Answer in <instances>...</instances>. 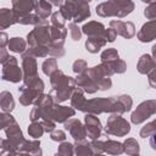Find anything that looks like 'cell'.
Wrapping results in <instances>:
<instances>
[{
  "instance_id": "obj_41",
  "label": "cell",
  "mask_w": 156,
  "mask_h": 156,
  "mask_svg": "<svg viewBox=\"0 0 156 156\" xmlns=\"http://www.w3.org/2000/svg\"><path fill=\"white\" fill-rule=\"evenodd\" d=\"M152 55H154V60L156 61V44L152 46Z\"/></svg>"
},
{
  "instance_id": "obj_9",
  "label": "cell",
  "mask_w": 156,
  "mask_h": 156,
  "mask_svg": "<svg viewBox=\"0 0 156 156\" xmlns=\"http://www.w3.org/2000/svg\"><path fill=\"white\" fill-rule=\"evenodd\" d=\"M65 128L69 132V134L77 140H84V138L87 136V132L84 129V127L82 126V123L78 119H69L68 122L65 123Z\"/></svg>"
},
{
  "instance_id": "obj_21",
  "label": "cell",
  "mask_w": 156,
  "mask_h": 156,
  "mask_svg": "<svg viewBox=\"0 0 156 156\" xmlns=\"http://www.w3.org/2000/svg\"><path fill=\"white\" fill-rule=\"evenodd\" d=\"M9 49L15 52H23L26 49V41L22 38H11L9 40Z\"/></svg>"
},
{
  "instance_id": "obj_28",
  "label": "cell",
  "mask_w": 156,
  "mask_h": 156,
  "mask_svg": "<svg viewBox=\"0 0 156 156\" xmlns=\"http://www.w3.org/2000/svg\"><path fill=\"white\" fill-rule=\"evenodd\" d=\"M155 132H156V121H154V122L146 124V126L140 130V136H141V138H146V136L152 135Z\"/></svg>"
},
{
  "instance_id": "obj_34",
  "label": "cell",
  "mask_w": 156,
  "mask_h": 156,
  "mask_svg": "<svg viewBox=\"0 0 156 156\" xmlns=\"http://www.w3.org/2000/svg\"><path fill=\"white\" fill-rule=\"evenodd\" d=\"M117 37V33L113 28H110V29H105V39L107 41H113Z\"/></svg>"
},
{
  "instance_id": "obj_7",
  "label": "cell",
  "mask_w": 156,
  "mask_h": 156,
  "mask_svg": "<svg viewBox=\"0 0 156 156\" xmlns=\"http://www.w3.org/2000/svg\"><path fill=\"white\" fill-rule=\"evenodd\" d=\"M22 66H23V71H24V80L32 79L34 77H37V62L33 55L28 54L27 51L23 52L22 55Z\"/></svg>"
},
{
  "instance_id": "obj_40",
  "label": "cell",
  "mask_w": 156,
  "mask_h": 156,
  "mask_svg": "<svg viewBox=\"0 0 156 156\" xmlns=\"http://www.w3.org/2000/svg\"><path fill=\"white\" fill-rule=\"evenodd\" d=\"M49 2H51V4L55 5V6H62L63 0H49Z\"/></svg>"
},
{
  "instance_id": "obj_1",
  "label": "cell",
  "mask_w": 156,
  "mask_h": 156,
  "mask_svg": "<svg viewBox=\"0 0 156 156\" xmlns=\"http://www.w3.org/2000/svg\"><path fill=\"white\" fill-rule=\"evenodd\" d=\"M51 85H52V91L51 96L55 102H61L67 100L71 96L72 90L74 89L76 80L72 77H67L63 74L62 71H55L51 76Z\"/></svg>"
},
{
  "instance_id": "obj_32",
  "label": "cell",
  "mask_w": 156,
  "mask_h": 156,
  "mask_svg": "<svg viewBox=\"0 0 156 156\" xmlns=\"http://www.w3.org/2000/svg\"><path fill=\"white\" fill-rule=\"evenodd\" d=\"M72 147H73V145L72 144H69V143H63V144H61L60 145V149H58V154H65V155H68V154H72L73 151H72Z\"/></svg>"
},
{
  "instance_id": "obj_8",
  "label": "cell",
  "mask_w": 156,
  "mask_h": 156,
  "mask_svg": "<svg viewBox=\"0 0 156 156\" xmlns=\"http://www.w3.org/2000/svg\"><path fill=\"white\" fill-rule=\"evenodd\" d=\"M85 124H87V135L95 140L100 136L101 133V123L94 115H87L85 116Z\"/></svg>"
},
{
  "instance_id": "obj_35",
  "label": "cell",
  "mask_w": 156,
  "mask_h": 156,
  "mask_svg": "<svg viewBox=\"0 0 156 156\" xmlns=\"http://www.w3.org/2000/svg\"><path fill=\"white\" fill-rule=\"evenodd\" d=\"M149 83L152 88H156V67L149 72Z\"/></svg>"
},
{
  "instance_id": "obj_5",
  "label": "cell",
  "mask_w": 156,
  "mask_h": 156,
  "mask_svg": "<svg viewBox=\"0 0 156 156\" xmlns=\"http://www.w3.org/2000/svg\"><path fill=\"white\" fill-rule=\"evenodd\" d=\"M22 71L18 67L17 60L13 56H10L2 63V79L12 83H17L22 79Z\"/></svg>"
},
{
  "instance_id": "obj_33",
  "label": "cell",
  "mask_w": 156,
  "mask_h": 156,
  "mask_svg": "<svg viewBox=\"0 0 156 156\" xmlns=\"http://www.w3.org/2000/svg\"><path fill=\"white\" fill-rule=\"evenodd\" d=\"M69 32H71V37L73 40H79L80 39V32L79 29L77 28V26L74 23L69 24Z\"/></svg>"
},
{
  "instance_id": "obj_3",
  "label": "cell",
  "mask_w": 156,
  "mask_h": 156,
  "mask_svg": "<svg viewBox=\"0 0 156 156\" xmlns=\"http://www.w3.org/2000/svg\"><path fill=\"white\" fill-rule=\"evenodd\" d=\"M43 90H44V83L41 79H39L38 76L32 79L24 80V84L18 89V91L21 93L20 102L24 106L35 104L41 98Z\"/></svg>"
},
{
  "instance_id": "obj_38",
  "label": "cell",
  "mask_w": 156,
  "mask_h": 156,
  "mask_svg": "<svg viewBox=\"0 0 156 156\" xmlns=\"http://www.w3.org/2000/svg\"><path fill=\"white\" fill-rule=\"evenodd\" d=\"M150 145H151V147L154 149V150H156V132L151 135V138H150Z\"/></svg>"
},
{
  "instance_id": "obj_36",
  "label": "cell",
  "mask_w": 156,
  "mask_h": 156,
  "mask_svg": "<svg viewBox=\"0 0 156 156\" xmlns=\"http://www.w3.org/2000/svg\"><path fill=\"white\" fill-rule=\"evenodd\" d=\"M65 138H66V135H65V133H63L62 130H55V132L51 133V139H52V140H57V141L60 140V141H61V140H63Z\"/></svg>"
},
{
  "instance_id": "obj_10",
  "label": "cell",
  "mask_w": 156,
  "mask_h": 156,
  "mask_svg": "<svg viewBox=\"0 0 156 156\" xmlns=\"http://www.w3.org/2000/svg\"><path fill=\"white\" fill-rule=\"evenodd\" d=\"M110 26L113 27L117 34L124 37V38H132L135 33L134 24L132 22H122V21H111Z\"/></svg>"
},
{
  "instance_id": "obj_31",
  "label": "cell",
  "mask_w": 156,
  "mask_h": 156,
  "mask_svg": "<svg viewBox=\"0 0 156 156\" xmlns=\"http://www.w3.org/2000/svg\"><path fill=\"white\" fill-rule=\"evenodd\" d=\"M145 17H147L149 20H156V2L151 4L145 11H144Z\"/></svg>"
},
{
  "instance_id": "obj_29",
  "label": "cell",
  "mask_w": 156,
  "mask_h": 156,
  "mask_svg": "<svg viewBox=\"0 0 156 156\" xmlns=\"http://www.w3.org/2000/svg\"><path fill=\"white\" fill-rule=\"evenodd\" d=\"M51 21H52V26H55V27H61V28H62L63 24H65L66 18H65L63 15L61 13V11H57V12H55V13L52 15Z\"/></svg>"
},
{
  "instance_id": "obj_16",
  "label": "cell",
  "mask_w": 156,
  "mask_h": 156,
  "mask_svg": "<svg viewBox=\"0 0 156 156\" xmlns=\"http://www.w3.org/2000/svg\"><path fill=\"white\" fill-rule=\"evenodd\" d=\"M156 67V62L154 58H151L150 55H143L138 62V71L141 73V74H145V73H149L152 68Z\"/></svg>"
},
{
  "instance_id": "obj_37",
  "label": "cell",
  "mask_w": 156,
  "mask_h": 156,
  "mask_svg": "<svg viewBox=\"0 0 156 156\" xmlns=\"http://www.w3.org/2000/svg\"><path fill=\"white\" fill-rule=\"evenodd\" d=\"M9 57H10V56L7 55L6 49H5V48H1V56H0V58H1V60H0V61H1V63H4Z\"/></svg>"
},
{
  "instance_id": "obj_30",
  "label": "cell",
  "mask_w": 156,
  "mask_h": 156,
  "mask_svg": "<svg viewBox=\"0 0 156 156\" xmlns=\"http://www.w3.org/2000/svg\"><path fill=\"white\" fill-rule=\"evenodd\" d=\"M73 71L76 73H78V74L85 73V71H87V62L83 61V60H77L73 63Z\"/></svg>"
},
{
  "instance_id": "obj_19",
  "label": "cell",
  "mask_w": 156,
  "mask_h": 156,
  "mask_svg": "<svg viewBox=\"0 0 156 156\" xmlns=\"http://www.w3.org/2000/svg\"><path fill=\"white\" fill-rule=\"evenodd\" d=\"M0 105L4 112H11L15 107V101L12 99V95L9 91H2L0 94Z\"/></svg>"
},
{
  "instance_id": "obj_17",
  "label": "cell",
  "mask_w": 156,
  "mask_h": 156,
  "mask_svg": "<svg viewBox=\"0 0 156 156\" xmlns=\"http://www.w3.org/2000/svg\"><path fill=\"white\" fill-rule=\"evenodd\" d=\"M106 39L105 37H89V39L85 41V48L88 51L90 52H98L100 50V48H102L106 44Z\"/></svg>"
},
{
  "instance_id": "obj_22",
  "label": "cell",
  "mask_w": 156,
  "mask_h": 156,
  "mask_svg": "<svg viewBox=\"0 0 156 156\" xmlns=\"http://www.w3.org/2000/svg\"><path fill=\"white\" fill-rule=\"evenodd\" d=\"M118 58H119L118 57V52L113 48L107 49L101 54V61H102V63H106V65H111L112 62L117 61Z\"/></svg>"
},
{
  "instance_id": "obj_20",
  "label": "cell",
  "mask_w": 156,
  "mask_h": 156,
  "mask_svg": "<svg viewBox=\"0 0 156 156\" xmlns=\"http://www.w3.org/2000/svg\"><path fill=\"white\" fill-rule=\"evenodd\" d=\"M85 102H87V100L84 99V95H83L82 89L80 88L76 89L74 93H73V95H72V101H71L72 106L76 107V108H78V110H80V111H83V107H84Z\"/></svg>"
},
{
  "instance_id": "obj_24",
  "label": "cell",
  "mask_w": 156,
  "mask_h": 156,
  "mask_svg": "<svg viewBox=\"0 0 156 156\" xmlns=\"http://www.w3.org/2000/svg\"><path fill=\"white\" fill-rule=\"evenodd\" d=\"M40 18L38 15H32V13H26V15H18V23L21 24H39Z\"/></svg>"
},
{
  "instance_id": "obj_14",
  "label": "cell",
  "mask_w": 156,
  "mask_h": 156,
  "mask_svg": "<svg viewBox=\"0 0 156 156\" xmlns=\"http://www.w3.org/2000/svg\"><path fill=\"white\" fill-rule=\"evenodd\" d=\"M76 83L78 84V87H79L80 89H83L84 91H87V93H89V94H93V93H95V91L99 89L98 85L95 84V82L88 76L87 72L83 73V74H80V76L78 77V79L76 80Z\"/></svg>"
},
{
  "instance_id": "obj_12",
  "label": "cell",
  "mask_w": 156,
  "mask_h": 156,
  "mask_svg": "<svg viewBox=\"0 0 156 156\" xmlns=\"http://www.w3.org/2000/svg\"><path fill=\"white\" fill-rule=\"evenodd\" d=\"M13 23H18V13L15 10L1 9L0 10V28L5 29Z\"/></svg>"
},
{
  "instance_id": "obj_39",
  "label": "cell",
  "mask_w": 156,
  "mask_h": 156,
  "mask_svg": "<svg viewBox=\"0 0 156 156\" xmlns=\"http://www.w3.org/2000/svg\"><path fill=\"white\" fill-rule=\"evenodd\" d=\"M6 41H7V34L6 33H1V48H5Z\"/></svg>"
},
{
  "instance_id": "obj_42",
  "label": "cell",
  "mask_w": 156,
  "mask_h": 156,
  "mask_svg": "<svg viewBox=\"0 0 156 156\" xmlns=\"http://www.w3.org/2000/svg\"><path fill=\"white\" fill-rule=\"evenodd\" d=\"M141 1L147 2V4H154V2H156V0H141Z\"/></svg>"
},
{
  "instance_id": "obj_23",
  "label": "cell",
  "mask_w": 156,
  "mask_h": 156,
  "mask_svg": "<svg viewBox=\"0 0 156 156\" xmlns=\"http://www.w3.org/2000/svg\"><path fill=\"white\" fill-rule=\"evenodd\" d=\"M104 151L108 154H121L123 151V146L121 143L107 140L106 143H104Z\"/></svg>"
},
{
  "instance_id": "obj_15",
  "label": "cell",
  "mask_w": 156,
  "mask_h": 156,
  "mask_svg": "<svg viewBox=\"0 0 156 156\" xmlns=\"http://www.w3.org/2000/svg\"><path fill=\"white\" fill-rule=\"evenodd\" d=\"M83 32L88 37H105V27L99 22H89L84 24Z\"/></svg>"
},
{
  "instance_id": "obj_6",
  "label": "cell",
  "mask_w": 156,
  "mask_h": 156,
  "mask_svg": "<svg viewBox=\"0 0 156 156\" xmlns=\"http://www.w3.org/2000/svg\"><path fill=\"white\" fill-rule=\"evenodd\" d=\"M156 113V100H147L141 102L136 110L132 113V122L135 124H139L144 122L146 118Z\"/></svg>"
},
{
  "instance_id": "obj_27",
  "label": "cell",
  "mask_w": 156,
  "mask_h": 156,
  "mask_svg": "<svg viewBox=\"0 0 156 156\" xmlns=\"http://www.w3.org/2000/svg\"><path fill=\"white\" fill-rule=\"evenodd\" d=\"M124 151L128 154H138L139 152V145L134 139H128L124 143Z\"/></svg>"
},
{
  "instance_id": "obj_43",
  "label": "cell",
  "mask_w": 156,
  "mask_h": 156,
  "mask_svg": "<svg viewBox=\"0 0 156 156\" xmlns=\"http://www.w3.org/2000/svg\"><path fill=\"white\" fill-rule=\"evenodd\" d=\"M89 1H90V0H89Z\"/></svg>"
},
{
  "instance_id": "obj_4",
  "label": "cell",
  "mask_w": 156,
  "mask_h": 156,
  "mask_svg": "<svg viewBox=\"0 0 156 156\" xmlns=\"http://www.w3.org/2000/svg\"><path fill=\"white\" fill-rule=\"evenodd\" d=\"M105 130H106L107 134L117 135V136H123L127 133H129L130 126L122 117H119L117 115H113V116H111L107 119V124H106Z\"/></svg>"
},
{
  "instance_id": "obj_26",
  "label": "cell",
  "mask_w": 156,
  "mask_h": 156,
  "mask_svg": "<svg viewBox=\"0 0 156 156\" xmlns=\"http://www.w3.org/2000/svg\"><path fill=\"white\" fill-rule=\"evenodd\" d=\"M55 71H57V66H56V60L55 58H49L43 63V72L46 76H51Z\"/></svg>"
},
{
  "instance_id": "obj_11",
  "label": "cell",
  "mask_w": 156,
  "mask_h": 156,
  "mask_svg": "<svg viewBox=\"0 0 156 156\" xmlns=\"http://www.w3.org/2000/svg\"><path fill=\"white\" fill-rule=\"evenodd\" d=\"M138 38L140 41H151L154 39H156V20H152L147 23H145L140 32L138 33Z\"/></svg>"
},
{
  "instance_id": "obj_25",
  "label": "cell",
  "mask_w": 156,
  "mask_h": 156,
  "mask_svg": "<svg viewBox=\"0 0 156 156\" xmlns=\"http://www.w3.org/2000/svg\"><path fill=\"white\" fill-rule=\"evenodd\" d=\"M44 132H45V129H44L41 122L39 123V122H35V121H34V122L28 127V133H29V135L33 136V138H40Z\"/></svg>"
},
{
  "instance_id": "obj_18",
  "label": "cell",
  "mask_w": 156,
  "mask_h": 156,
  "mask_svg": "<svg viewBox=\"0 0 156 156\" xmlns=\"http://www.w3.org/2000/svg\"><path fill=\"white\" fill-rule=\"evenodd\" d=\"M35 12H37V15L39 16V18L41 21L46 20L49 17V15L51 13V5H50V2L45 1V0H39V2L35 6Z\"/></svg>"
},
{
  "instance_id": "obj_13",
  "label": "cell",
  "mask_w": 156,
  "mask_h": 156,
  "mask_svg": "<svg viewBox=\"0 0 156 156\" xmlns=\"http://www.w3.org/2000/svg\"><path fill=\"white\" fill-rule=\"evenodd\" d=\"M38 1L37 0H12L13 10L18 15L30 13L32 10H35Z\"/></svg>"
},
{
  "instance_id": "obj_2",
  "label": "cell",
  "mask_w": 156,
  "mask_h": 156,
  "mask_svg": "<svg viewBox=\"0 0 156 156\" xmlns=\"http://www.w3.org/2000/svg\"><path fill=\"white\" fill-rule=\"evenodd\" d=\"M134 10V4L130 0H108L96 6V13L99 16H117L124 17Z\"/></svg>"
}]
</instances>
